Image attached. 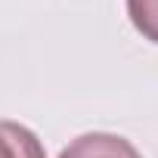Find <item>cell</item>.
<instances>
[{
    "mask_svg": "<svg viewBox=\"0 0 158 158\" xmlns=\"http://www.w3.org/2000/svg\"><path fill=\"white\" fill-rule=\"evenodd\" d=\"M127 16L146 40L158 44V0H127Z\"/></svg>",
    "mask_w": 158,
    "mask_h": 158,
    "instance_id": "3957f363",
    "label": "cell"
},
{
    "mask_svg": "<svg viewBox=\"0 0 158 158\" xmlns=\"http://www.w3.org/2000/svg\"><path fill=\"white\" fill-rule=\"evenodd\" d=\"M0 158H47L34 130L16 121H0Z\"/></svg>",
    "mask_w": 158,
    "mask_h": 158,
    "instance_id": "7a4b0ae2",
    "label": "cell"
},
{
    "mask_svg": "<svg viewBox=\"0 0 158 158\" xmlns=\"http://www.w3.org/2000/svg\"><path fill=\"white\" fill-rule=\"evenodd\" d=\"M59 158H143V152L118 133L93 130V133H81L77 139H71L59 152Z\"/></svg>",
    "mask_w": 158,
    "mask_h": 158,
    "instance_id": "6da1fadb",
    "label": "cell"
}]
</instances>
